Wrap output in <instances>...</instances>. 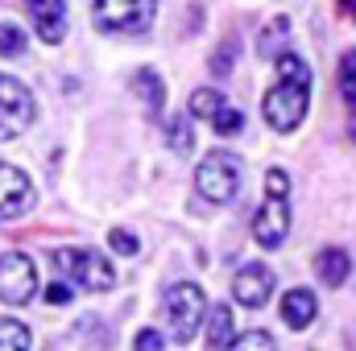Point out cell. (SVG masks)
Returning a JSON list of instances; mask_svg holds the SVG:
<instances>
[{"instance_id":"6da1fadb","label":"cell","mask_w":356,"mask_h":351,"mask_svg":"<svg viewBox=\"0 0 356 351\" xmlns=\"http://www.w3.org/2000/svg\"><path fill=\"white\" fill-rule=\"evenodd\" d=\"M203 314H207V293L195 285V281H175L162 298V318L170 327V339L175 343H191L203 327Z\"/></svg>"},{"instance_id":"7a4b0ae2","label":"cell","mask_w":356,"mask_h":351,"mask_svg":"<svg viewBox=\"0 0 356 351\" xmlns=\"http://www.w3.org/2000/svg\"><path fill=\"white\" fill-rule=\"evenodd\" d=\"M195 190H199L203 203L228 207V203L236 198V190H241V162H236L228 149L207 153V157L199 162V170H195Z\"/></svg>"},{"instance_id":"3957f363","label":"cell","mask_w":356,"mask_h":351,"mask_svg":"<svg viewBox=\"0 0 356 351\" xmlns=\"http://www.w3.org/2000/svg\"><path fill=\"white\" fill-rule=\"evenodd\" d=\"M311 108V83H294V79H277L273 91H266V103H261V116L273 132H294L302 124Z\"/></svg>"},{"instance_id":"277c9868","label":"cell","mask_w":356,"mask_h":351,"mask_svg":"<svg viewBox=\"0 0 356 351\" xmlns=\"http://www.w3.org/2000/svg\"><path fill=\"white\" fill-rule=\"evenodd\" d=\"M54 264L71 277V285H79L88 293H104V289L116 285L112 261L104 252H95V248H63V252H54Z\"/></svg>"},{"instance_id":"5b68a950","label":"cell","mask_w":356,"mask_h":351,"mask_svg":"<svg viewBox=\"0 0 356 351\" xmlns=\"http://www.w3.org/2000/svg\"><path fill=\"white\" fill-rule=\"evenodd\" d=\"M91 17L104 33H145L158 17V0H91Z\"/></svg>"},{"instance_id":"8992f818","label":"cell","mask_w":356,"mask_h":351,"mask_svg":"<svg viewBox=\"0 0 356 351\" xmlns=\"http://www.w3.org/2000/svg\"><path fill=\"white\" fill-rule=\"evenodd\" d=\"M38 116V103L25 83H17L13 75H0V145L21 137Z\"/></svg>"},{"instance_id":"52a82bcc","label":"cell","mask_w":356,"mask_h":351,"mask_svg":"<svg viewBox=\"0 0 356 351\" xmlns=\"http://www.w3.org/2000/svg\"><path fill=\"white\" fill-rule=\"evenodd\" d=\"M38 293V268L25 252H4L0 257V302L4 306H25Z\"/></svg>"},{"instance_id":"ba28073f","label":"cell","mask_w":356,"mask_h":351,"mask_svg":"<svg viewBox=\"0 0 356 351\" xmlns=\"http://www.w3.org/2000/svg\"><path fill=\"white\" fill-rule=\"evenodd\" d=\"M33 203H38V190H33L29 174L0 162V223H13V219L29 215Z\"/></svg>"},{"instance_id":"9c48e42d","label":"cell","mask_w":356,"mask_h":351,"mask_svg":"<svg viewBox=\"0 0 356 351\" xmlns=\"http://www.w3.org/2000/svg\"><path fill=\"white\" fill-rule=\"evenodd\" d=\"M286 236H290V203L266 194V203H261L257 215H253V240H257L261 248H282Z\"/></svg>"},{"instance_id":"30bf717a","label":"cell","mask_w":356,"mask_h":351,"mask_svg":"<svg viewBox=\"0 0 356 351\" xmlns=\"http://www.w3.org/2000/svg\"><path fill=\"white\" fill-rule=\"evenodd\" d=\"M273 273L269 264H245L236 277H232V302L245 306V310H261L269 298H273Z\"/></svg>"},{"instance_id":"8fae6325","label":"cell","mask_w":356,"mask_h":351,"mask_svg":"<svg viewBox=\"0 0 356 351\" xmlns=\"http://www.w3.org/2000/svg\"><path fill=\"white\" fill-rule=\"evenodd\" d=\"M25 4L38 25V37L46 46H58L67 37V0H25Z\"/></svg>"},{"instance_id":"7c38bea8","label":"cell","mask_w":356,"mask_h":351,"mask_svg":"<svg viewBox=\"0 0 356 351\" xmlns=\"http://www.w3.org/2000/svg\"><path fill=\"white\" fill-rule=\"evenodd\" d=\"M315 314H319V298H315L311 289H286V298H282V318H286L290 331H307V327L315 323Z\"/></svg>"},{"instance_id":"4fadbf2b","label":"cell","mask_w":356,"mask_h":351,"mask_svg":"<svg viewBox=\"0 0 356 351\" xmlns=\"http://www.w3.org/2000/svg\"><path fill=\"white\" fill-rule=\"evenodd\" d=\"M315 273H319V281H323V285L340 289V285L353 277V257H348L344 248H323V252L315 257Z\"/></svg>"},{"instance_id":"5bb4252c","label":"cell","mask_w":356,"mask_h":351,"mask_svg":"<svg viewBox=\"0 0 356 351\" xmlns=\"http://www.w3.org/2000/svg\"><path fill=\"white\" fill-rule=\"evenodd\" d=\"M133 87H137V95H141L145 112L158 120V116H162V108H166V83H162V75H158L154 67H141V71L133 75Z\"/></svg>"},{"instance_id":"9a60e30c","label":"cell","mask_w":356,"mask_h":351,"mask_svg":"<svg viewBox=\"0 0 356 351\" xmlns=\"http://www.w3.org/2000/svg\"><path fill=\"white\" fill-rule=\"evenodd\" d=\"M203 323H207V351H224L232 343V310L228 306H207V314H203Z\"/></svg>"},{"instance_id":"2e32d148","label":"cell","mask_w":356,"mask_h":351,"mask_svg":"<svg viewBox=\"0 0 356 351\" xmlns=\"http://www.w3.org/2000/svg\"><path fill=\"white\" fill-rule=\"evenodd\" d=\"M336 83H340V95H344V103H348V137L356 141V50H348L344 58H340V71H336Z\"/></svg>"},{"instance_id":"e0dca14e","label":"cell","mask_w":356,"mask_h":351,"mask_svg":"<svg viewBox=\"0 0 356 351\" xmlns=\"http://www.w3.org/2000/svg\"><path fill=\"white\" fill-rule=\"evenodd\" d=\"M286 42H290V21L286 17H273L266 29H261V37H257V54L261 58H277L286 50Z\"/></svg>"},{"instance_id":"ac0fdd59","label":"cell","mask_w":356,"mask_h":351,"mask_svg":"<svg viewBox=\"0 0 356 351\" xmlns=\"http://www.w3.org/2000/svg\"><path fill=\"white\" fill-rule=\"evenodd\" d=\"M166 145H170V153H178V157H186L195 149V128H191L186 116H170L166 120Z\"/></svg>"},{"instance_id":"d6986e66","label":"cell","mask_w":356,"mask_h":351,"mask_svg":"<svg viewBox=\"0 0 356 351\" xmlns=\"http://www.w3.org/2000/svg\"><path fill=\"white\" fill-rule=\"evenodd\" d=\"M0 351H29V327L17 318H0Z\"/></svg>"},{"instance_id":"ffe728a7","label":"cell","mask_w":356,"mask_h":351,"mask_svg":"<svg viewBox=\"0 0 356 351\" xmlns=\"http://www.w3.org/2000/svg\"><path fill=\"white\" fill-rule=\"evenodd\" d=\"M220 108H228V103H224V91L199 87L195 95H191V116H199V120H211Z\"/></svg>"},{"instance_id":"44dd1931","label":"cell","mask_w":356,"mask_h":351,"mask_svg":"<svg viewBox=\"0 0 356 351\" xmlns=\"http://www.w3.org/2000/svg\"><path fill=\"white\" fill-rule=\"evenodd\" d=\"M224 351H277L269 331H245V335H232V343Z\"/></svg>"},{"instance_id":"7402d4cb","label":"cell","mask_w":356,"mask_h":351,"mask_svg":"<svg viewBox=\"0 0 356 351\" xmlns=\"http://www.w3.org/2000/svg\"><path fill=\"white\" fill-rule=\"evenodd\" d=\"M0 54L4 58H21L25 54V29L13 21H0Z\"/></svg>"},{"instance_id":"603a6c76","label":"cell","mask_w":356,"mask_h":351,"mask_svg":"<svg viewBox=\"0 0 356 351\" xmlns=\"http://www.w3.org/2000/svg\"><path fill=\"white\" fill-rule=\"evenodd\" d=\"M232 67H236V37L220 42V50L211 54V75H216V79H228V75H232Z\"/></svg>"},{"instance_id":"cb8c5ba5","label":"cell","mask_w":356,"mask_h":351,"mask_svg":"<svg viewBox=\"0 0 356 351\" xmlns=\"http://www.w3.org/2000/svg\"><path fill=\"white\" fill-rule=\"evenodd\" d=\"M241 124H245V116H241L236 108H220V112L211 116V128H216L220 137H236V132H241Z\"/></svg>"},{"instance_id":"d4e9b609","label":"cell","mask_w":356,"mask_h":351,"mask_svg":"<svg viewBox=\"0 0 356 351\" xmlns=\"http://www.w3.org/2000/svg\"><path fill=\"white\" fill-rule=\"evenodd\" d=\"M266 194H269V198H286V194H290V174H286V170H277V166L266 170Z\"/></svg>"},{"instance_id":"484cf974","label":"cell","mask_w":356,"mask_h":351,"mask_svg":"<svg viewBox=\"0 0 356 351\" xmlns=\"http://www.w3.org/2000/svg\"><path fill=\"white\" fill-rule=\"evenodd\" d=\"M108 244H112L120 257H137V236L124 232V228H112V232H108Z\"/></svg>"},{"instance_id":"4316f807","label":"cell","mask_w":356,"mask_h":351,"mask_svg":"<svg viewBox=\"0 0 356 351\" xmlns=\"http://www.w3.org/2000/svg\"><path fill=\"white\" fill-rule=\"evenodd\" d=\"M71 298H75V289H71L67 281H54V285H46V302H50V306H67Z\"/></svg>"},{"instance_id":"83f0119b","label":"cell","mask_w":356,"mask_h":351,"mask_svg":"<svg viewBox=\"0 0 356 351\" xmlns=\"http://www.w3.org/2000/svg\"><path fill=\"white\" fill-rule=\"evenodd\" d=\"M133 351H162V335H158L154 327L137 331V339H133Z\"/></svg>"},{"instance_id":"f1b7e54d","label":"cell","mask_w":356,"mask_h":351,"mask_svg":"<svg viewBox=\"0 0 356 351\" xmlns=\"http://www.w3.org/2000/svg\"><path fill=\"white\" fill-rule=\"evenodd\" d=\"M340 8L348 12V21H356V0H340Z\"/></svg>"}]
</instances>
